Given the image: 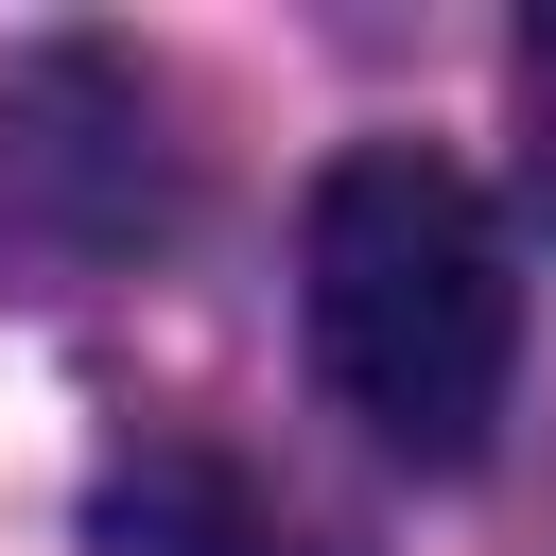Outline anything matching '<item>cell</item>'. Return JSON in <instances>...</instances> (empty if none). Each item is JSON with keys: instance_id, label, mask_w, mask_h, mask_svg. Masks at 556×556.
Here are the masks:
<instances>
[{"instance_id": "1", "label": "cell", "mask_w": 556, "mask_h": 556, "mask_svg": "<svg viewBox=\"0 0 556 556\" xmlns=\"http://www.w3.org/2000/svg\"><path fill=\"white\" fill-rule=\"evenodd\" d=\"M295 278H313V365L330 400L400 452V469H469L504 434V382H521V278H504V226L452 156L417 139H365L313 174V226H295Z\"/></svg>"}, {"instance_id": "2", "label": "cell", "mask_w": 556, "mask_h": 556, "mask_svg": "<svg viewBox=\"0 0 556 556\" xmlns=\"http://www.w3.org/2000/svg\"><path fill=\"white\" fill-rule=\"evenodd\" d=\"M87 539H104V556H295V521H278L226 452H191V434H139V452L87 486Z\"/></svg>"}, {"instance_id": "3", "label": "cell", "mask_w": 556, "mask_h": 556, "mask_svg": "<svg viewBox=\"0 0 556 556\" xmlns=\"http://www.w3.org/2000/svg\"><path fill=\"white\" fill-rule=\"evenodd\" d=\"M504 87H521V174H539V208H556V0L521 17V52H504Z\"/></svg>"}]
</instances>
